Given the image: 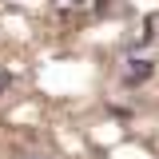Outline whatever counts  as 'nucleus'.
I'll return each mask as SVG.
<instances>
[{
  "instance_id": "obj_1",
  "label": "nucleus",
  "mask_w": 159,
  "mask_h": 159,
  "mask_svg": "<svg viewBox=\"0 0 159 159\" xmlns=\"http://www.w3.org/2000/svg\"><path fill=\"white\" fill-rule=\"evenodd\" d=\"M151 72H155V64H151V60H131V64H127V72H123V80H127V84H143Z\"/></svg>"
},
{
  "instance_id": "obj_2",
  "label": "nucleus",
  "mask_w": 159,
  "mask_h": 159,
  "mask_svg": "<svg viewBox=\"0 0 159 159\" xmlns=\"http://www.w3.org/2000/svg\"><path fill=\"white\" fill-rule=\"evenodd\" d=\"M20 159H48V155H20Z\"/></svg>"
}]
</instances>
